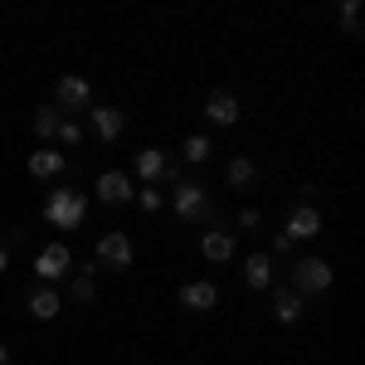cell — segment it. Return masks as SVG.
<instances>
[{"mask_svg":"<svg viewBox=\"0 0 365 365\" xmlns=\"http://www.w3.org/2000/svg\"><path fill=\"white\" fill-rule=\"evenodd\" d=\"M44 220H49L58 234H73V229L88 220V195H78L73 185H58V190H49V200H44Z\"/></svg>","mask_w":365,"mask_h":365,"instance_id":"cell-1","label":"cell"},{"mask_svg":"<svg viewBox=\"0 0 365 365\" xmlns=\"http://www.w3.org/2000/svg\"><path fill=\"white\" fill-rule=\"evenodd\" d=\"M170 205H175V215L190 220V225H210V220H215V200L205 190V180H175Z\"/></svg>","mask_w":365,"mask_h":365,"instance_id":"cell-2","label":"cell"},{"mask_svg":"<svg viewBox=\"0 0 365 365\" xmlns=\"http://www.w3.org/2000/svg\"><path fill=\"white\" fill-rule=\"evenodd\" d=\"M331 278H336V273H331V263H327V258H297L287 287H292L297 297H317V292H327V287H331Z\"/></svg>","mask_w":365,"mask_h":365,"instance_id":"cell-3","label":"cell"},{"mask_svg":"<svg viewBox=\"0 0 365 365\" xmlns=\"http://www.w3.org/2000/svg\"><path fill=\"white\" fill-rule=\"evenodd\" d=\"M132 166H137V175L151 185V180H180V166H175V156L170 151H161V146H141L137 156H132Z\"/></svg>","mask_w":365,"mask_h":365,"instance_id":"cell-4","label":"cell"},{"mask_svg":"<svg viewBox=\"0 0 365 365\" xmlns=\"http://www.w3.org/2000/svg\"><path fill=\"white\" fill-rule=\"evenodd\" d=\"M98 268H113V273L132 268V234L127 229H108L98 239Z\"/></svg>","mask_w":365,"mask_h":365,"instance_id":"cell-5","label":"cell"},{"mask_svg":"<svg viewBox=\"0 0 365 365\" xmlns=\"http://www.w3.org/2000/svg\"><path fill=\"white\" fill-rule=\"evenodd\" d=\"M54 108L63 117L68 113H88L93 108V88H88V78H78V73H63L54 88Z\"/></svg>","mask_w":365,"mask_h":365,"instance_id":"cell-6","label":"cell"},{"mask_svg":"<svg viewBox=\"0 0 365 365\" xmlns=\"http://www.w3.org/2000/svg\"><path fill=\"white\" fill-rule=\"evenodd\" d=\"M68 268H73V253H68V244H44V249H39V258H34V273L44 278V287H49V282H58Z\"/></svg>","mask_w":365,"mask_h":365,"instance_id":"cell-7","label":"cell"},{"mask_svg":"<svg viewBox=\"0 0 365 365\" xmlns=\"http://www.w3.org/2000/svg\"><path fill=\"white\" fill-rule=\"evenodd\" d=\"M180 307H185V312H215V307H220V287L205 282V278L185 282V287H180Z\"/></svg>","mask_w":365,"mask_h":365,"instance_id":"cell-8","label":"cell"},{"mask_svg":"<svg viewBox=\"0 0 365 365\" xmlns=\"http://www.w3.org/2000/svg\"><path fill=\"white\" fill-rule=\"evenodd\" d=\"M205 117H210L215 127H234V122H239V98H234L229 88H215V93L205 98Z\"/></svg>","mask_w":365,"mask_h":365,"instance_id":"cell-9","label":"cell"},{"mask_svg":"<svg viewBox=\"0 0 365 365\" xmlns=\"http://www.w3.org/2000/svg\"><path fill=\"white\" fill-rule=\"evenodd\" d=\"M282 234H287L292 244H297V239H317V234H322V215H317V205H297V210L287 215Z\"/></svg>","mask_w":365,"mask_h":365,"instance_id":"cell-10","label":"cell"},{"mask_svg":"<svg viewBox=\"0 0 365 365\" xmlns=\"http://www.w3.org/2000/svg\"><path fill=\"white\" fill-rule=\"evenodd\" d=\"M88 127H93V137L117 141L127 132V117H122V108H88Z\"/></svg>","mask_w":365,"mask_h":365,"instance_id":"cell-11","label":"cell"},{"mask_svg":"<svg viewBox=\"0 0 365 365\" xmlns=\"http://www.w3.org/2000/svg\"><path fill=\"white\" fill-rule=\"evenodd\" d=\"M234 249H239V244H234V234H229L225 225H210V229H205V239H200V253H205L210 263H229Z\"/></svg>","mask_w":365,"mask_h":365,"instance_id":"cell-12","label":"cell"},{"mask_svg":"<svg viewBox=\"0 0 365 365\" xmlns=\"http://www.w3.org/2000/svg\"><path fill=\"white\" fill-rule=\"evenodd\" d=\"M132 195H137L132 190V175H122V170H103L98 175V200L103 205H127Z\"/></svg>","mask_w":365,"mask_h":365,"instance_id":"cell-13","label":"cell"},{"mask_svg":"<svg viewBox=\"0 0 365 365\" xmlns=\"http://www.w3.org/2000/svg\"><path fill=\"white\" fill-rule=\"evenodd\" d=\"M244 282H249L253 292L273 287V253H249L244 258Z\"/></svg>","mask_w":365,"mask_h":365,"instance_id":"cell-14","label":"cell"},{"mask_svg":"<svg viewBox=\"0 0 365 365\" xmlns=\"http://www.w3.org/2000/svg\"><path fill=\"white\" fill-rule=\"evenodd\" d=\"M58 170H63V151H54V146H39V151L29 156V175H34V180H54Z\"/></svg>","mask_w":365,"mask_h":365,"instance_id":"cell-15","label":"cell"},{"mask_svg":"<svg viewBox=\"0 0 365 365\" xmlns=\"http://www.w3.org/2000/svg\"><path fill=\"white\" fill-rule=\"evenodd\" d=\"M58 312H63V297H58L54 287H34V292H29V317H39V322H54Z\"/></svg>","mask_w":365,"mask_h":365,"instance_id":"cell-16","label":"cell"},{"mask_svg":"<svg viewBox=\"0 0 365 365\" xmlns=\"http://www.w3.org/2000/svg\"><path fill=\"white\" fill-rule=\"evenodd\" d=\"M273 317H278L282 327L302 322V297H297L292 287H273Z\"/></svg>","mask_w":365,"mask_h":365,"instance_id":"cell-17","label":"cell"},{"mask_svg":"<svg viewBox=\"0 0 365 365\" xmlns=\"http://www.w3.org/2000/svg\"><path fill=\"white\" fill-rule=\"evenodd\" d=\"M229 185H234L239 195L253 190V185H258V161H253V156H234V161H229Z\"/></svg>","mask_w":365,"mask_h":365,"instance_id":"cell-18","label":"cell"},{"mask_svg":"<svg viewBox=\"0 0 365 365\" xmlns=\"http://www.w3.org/2000/svg\"><path fill=\"white\" fill-rule=\"evenodd\" d=\"M58 127H63V113H58L54 103H44V108H39V113H34V137L54 141V137H58Z\"/></svg>","mask_w":365,"mask_h":365,"instance_id":"cell-19","label":"cell"},{"mask_svg":"<svg viewBox=\"0 0 365 365\" xmlns=\"http://www.w3.org/2000/svg\"><path fill=\"white\" fill-rule=\"evenodd\" d=\"M210 151H215L210 137H185V146H180V156H185L190 166H205V161H210Z\"/></svg>","mask_w":365,"mask_h":365,"instance_id":"cell-20","label":"cell"},{"mask_svg":"<svg viewBox=\"0 0 365 365\" xmlns=\"http://www.w3.org/2000/svg\"><path fill=\"white\" fill-rule=\"evenodd\" d=\"M341 29H346L351 39H361V0H346V5H341Z\"/></svg>","mask_w":365,"mask_h":365,"instance_id":"cell-21","label":"cell"},{"mask_svg":"<svg viewBox=\"0 0 365 365\" xmlns=\"http://www.w3.org/2000/svg\"><path fill=\"white\" fill-rule=\"evenodd\" d=\"M93 292H98V287H93V278H88V273H78V278H73V302H78V307H88V302H93Z\"/></svg>","mask_w":365,"mask_h":365,"instance_id":"cell-22","label":"cell"},{"mask_svg":"<svg viewBox=\"0 0 365 365\" xmlns=\"http://www.w3.org/2000/svg\"><path fill=\"white\" fill-rule=\"evenodd\" d=\"M141 210H146V215H156V210H166V195H161V190H156V185H146V190H141Z\"/></svg>","mask_w":365,"mask_h":365,"instance_id":"cell-23","label":"cell"},{"mask_svg":"<svg viewBox=\"0 0 365 365\" xmlns=\"http://www.w3.org/2000/svg\"><path fill=\"white\" fill-rule=\"evenodd\" d=\"M54 141H63V146H78V141H83V127L63 117V127H58V137H54Z\"/></svg>","mask_w":365,"mask_h":365,"instance_id":"cell-24","label":"cell"},{"mask_svg":"<svg viewBox=\"0 0 365 365\" xmlns=\"http://www.w3.org/2000/svg\"><path fill=\"white\" fill-rule=\"evenodd\" d=\"M258 220H263L258 210H244V215H239V229H258Z\"/></svg>","mask_w":365,"mask_h":365,"instance_id":"cell-25","label":"cell"},{"mask_svg":"<svg viewBox=\"0 0 365 365\" xmlns=\"http://www.w3.org/2000/svg\"><path fill=\"white\" fill-rule=\"evenodd\" d=\"M5 268H10V253H5V244H0V273H5Z\"/></svg>","mask_w":365,"mask_h":365,"instance_id":"cell-26","label":"cell"},{"mask_svg":"<svg viewBox=\"0 0 365 365\" xmlns=\"http://www.w3.org/2000/svg\"><path fill=\"white\" fill-rule=\"evenodd\" d=\"M0 365H10V351H5V346H0Z\"/></svg>","mask_w":365,"mask_h":365,"instance_id":"cell-27","label":"cell"}]
</instances>
